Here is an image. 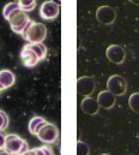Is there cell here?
<instances>
[{
    "instance_id": "cell-1",
    "label": "cell",
    "mask_w": 139,
    "mask_h": 155,
    "mask_svg": "<svg viewBox=\"0 0 139 155\" xmlns=\"http://www.w3.org/2000/svg\"><path fill=\"white\" fill-rule=\"evenodd\" d=\"M6 21H8L12 30L16 34H22V35H24L25 30L28 29V27L31 23V21L28 17V15L24 11H22L21 7L15 10L12 13H10L6 17Z\"/></svg>"
},
{
    "instance_id": "cell-2",
    "label": "cell",
    "mask_w": 139,
    "mask_h": 155,
    "mask_svg": "<svg viewBox=\"0 0 139 155\" xmlns=\"http://www.w3.org/2000/svg\"><path fill=\"white\" fill-rule=\"evenodd\" d=\"M4 149L13 155H19V154L25 153V152H28V150H29V146H28V143H27L23 138H21L18 135L10 134V135H6Z\"/></svg>"
},
{
    "instance_id": "cell-3",
    "label": "cell",
    "mask_w": 139,
    "mask_h": 155,
    "mask_svg": "<svg viewBox=\"0 0 139 155\" xmlns=\"http://www.w3.org/2000/svg\"><path fill=\"white\" fill-rule=\"evenodd\" d=\"M23 36L29 41V43H41L47 36V28L42 23L31 22Z\"/></svg>"
},
{
    "instance_id": "cell-4",
    "label": "cell",
    "mask_w": 139,
    "mask_h": 155,
    "mask_svg": "<svg viewBox=\"0 0 139 155\" xmlns=\"http://www.w3.org/2000/svg\"><path fill=\"white\" fill-rule=\"evenodd\" d=\"M38 137L40 141H42L43 143H47V144H53L58 141L59 138V130L58 127L54 125V124H50V123H47L44 124L41 130L37 132L36 135Z\"/></svg>"
},
{
    "instance_id": "cell-5",
    "label": "cell",
    "mask_w": 139,
    "mask_h": 155,
    "mask_svg": "<svg viewBox=\"0 0 139 155\" xmlns=\"http://www.w3.org/2000/svg\"><path fill=\"white\" fill-rule=\"evenodd\" d=\"M107 90L115 96H121L127 90V82L120 75H113L107 81Z\"/></svg>"
},
{
    "instance_id": "cell-6",
    "label": "cell",
    "mask_w": 139,
    "mask_h": 155,
    "mask_svg": "<svg viewBox=\"0 0 139 155\" xmlns=\"http://www.w3.org/2000/svg\"><path fill=\"white\" fill-rule=\"evenodd\" d=\"M95 81L90 76H83L77 79V91L79 95L89 97L95 91Z\"/></svg>"
},
{
    "instance_id": "cell-7",
    "label": "cell",
    "mask_w": 139,
    "mask_h": 155,
    "mask_svg": "<svg viewBox=\"0 0 139 155\" xmlns=\"http://www.w3.org/2000/svg\"><path fill=\"white\" fill-rule=\"evenodd\" d=\"M96 19L99 21V23L104 24V25H110L115 22L116 19V11L110 7V6H100L96 11Z\"/></svg>"
},
{
    "instance_id": "cell-8",
    "label": "cell",
    "mask_w": 139,
    "mask_h": 155,
    "mask_svg": "<svg viewBox=\"0 0 139 155\" xmlns=\"http://www.w3.org/2000/svg\"><path fill=\"white\" fill-rule=\"evenodd\" d=\"M105 57L112 64L120 65L126 59V52L121 46L112 45L105 49Z\"/></svg>"
},
{
    "instance_id": "cell-9",
    "label": "cell",
    "mask_w": 139,
    "mask_h": 155,
    "mask_svg": "<svg viewBox=\"0 0 139 155\" xmlns=\"http://www.w3.org/2000/svg\"><path fill=\"white\" fill-rule=\"evenodd\" d=\"M60 6L55 1H44L40 7V16L46 21H53L59 15Z\"/></svg>"
},
{
    "instance_id": "cell-10",
    "label": "cell",
    "mask_w": 139,
    "mask_h": 155,
    "mask_svg": "<svg viewBox=\"0 0 139 155\" xmlns=\"http://www.w3.org/2000/svg\"><path fill=\"white\" fill-rule=\"evenodd\" d=\"M97 102H99V106L100 108H104V110H110L115 106V102H116V97L115 95H113L110 91L108 90H103L97 96Z\"/></svg>"
},
{
    "instance_id": "cell-11",
    "label": "cell",
    "mask_w": 139,
    "mask_h": 155,
    "mask_svg": "<svg viewBox=\"0 0 139 155\" xmlns=\"http://www.w3.org/2000/svg\"><path fill=\"white\" fill-rule=\"evenodd\" d=\"M80 108L82 111L88 114V116H95L99 113V110H100V106H99V102L96 99H92V97H84L80 102Z\"/></svg>"
},
{
    "instance_id": "cell-12",
    "label": "cell",
    "mask_w": 139,
    "mask_h": 155,
    "mask_svg": "<svg viewBox=\"0 0 139 155\" xmlns=\"http://www.w3.org/2000/svg\"><path fill=\"white\" fill-rule=\"evenodd\" d=\"M21 59L23 61V64L27 68H34L35 65H37V63L40 61V59L37 58V55L29 48V46H24V48L22 49L21 53Z\"/></svg>"
},
{
    "instance_id": "cell-13",
    "label": "cell",
    "mask_w": 139,
    "mask_h": 155,
    "mask_svg": "<svg viewBox=\"0 0 139 155\" xmlns=\"http://www.w3.org/2000/svg\"><path fill=\"white\" fill-rule=\"evenodd\" d=\"M15 75L10 70H1L0 71V90L7 89L15 84Z\"/></svg>"
},
{
    "instance_id": "cell-14",
    "label": "cell",
    "mask_w": 139,
    "mask_h": 155,
    "mask_svg": "<svg viewBox=\"0 0 139 155\" xmlns=\"http://www.w3.org/2000/svg\"><path fill=\"white\" fill-rule=\"evenodd\" d=\"M48 121H46L43 118L41 117H34L30 121H29V131L33 134V135H37V132L41 130V127L47 124Z\"/></svg>"
},
{
    "instance_id": "cell-15",
    "label": "cell",
    "mask_w": 139,
    "mask_h": 155,
    "mask_svg": "<svg viewBox=\"0 0 139 155\" xmlns=\"http://www.w3.org/2000/svg\"><path fill=\"white\" fill-rule=\"evenodd\" d=\"M28 46H29V48L34 52L35 54L37 55V58L40 59V61L46 58V55H47V47L42 42L41 43H28Z\"/></svg>"
},
{
    "instance_id": "cell-16",
    "label": "cell",
    "mask_w": 139,
    "mask_h": 155,
    "mask_svg": "<svg viewBox=\"0 0 139 155\" xmlns=\"http://www.w3.org/2000/svg\"><path fill=\"white\" fill-rule=\"evenodd\" d=\"M128 106L130 108L139 114V93H133L128 99Z\"/></svg>"
},
{
    "instance_id": "cell-17",
    "label": "cell",
    "mask_w": 139,
    "mask_h": 155,
    "mask_svg": "<svg viewBox=\"0 0 139 155\" xmlns=\"http://www.w3.org/2000/svg\"><path fill=\"white\" fill-rule=\"evenodd\" d=\"M18 4H19L21 10L24 11L25 13L29 11H33L36 7V1L34 0H21V1H18Z\"/></svg>"
},
{
    "instance_id": "cell-18",
    "label": "cell",
    "mask_w": 139,
    "mask_h": 155,
    "mask_svg": "<svg viewBox=\"0 0 139 155\" xmlns=\"http://www.w3.org/2000/svg\"><path fill=\"white\" fill-rule=\"evenodd\" d=\"M17 8H19L18 1H13V2H10V4L5 5V7H4V10H2V16H4V18L6 19V17H7L10 13H12L15 10H17Z\"/></svg>"
},
{
    "instance_id": "cell-19",
    "label": "cell",
    "mask_w": 139,
    "mask_h": 155,
    "mask_svg": "<svg viewBox=\"0 0 139 155\" xmlns=\"http://www.w3.org/2000/svg\"><path fill=\"white\" fill-rule=\"evenodd\" d=\"M90 154V149L89 146L83 142V141H78L77 142V155H89Z\"/></svg>"
},
{
    "instance_id": "cell-20",
    "label": "cell",
    "mask_w": 139,
    "mask_h": 155,
    "mask_svg": "<svg viewBox=\"0 0 139 155\" xmlns=\"http://www.w3.org/2000/svg\"><path fill=\"white\" fill-rule=\"evenodd\" d=\"M34 152L36 153V155H54L53 149L48 146H42L40 148H35Z\"/></svg>"
},
{
    "instance_id": "cell-21",
    "label": "cell",
    "mask_w": 139,
    "mask_h": 155,
    "mask_svg": "<svg viewBox=\"0 0 139 155\" xmlns=\"http://www.w3.org/2000/svg\"><path fill=\"white\" fill-rule=\"evenodd\" d=\"M8 125V117L7 114L0 110V131H4Z\"/></svg>"
},
{
    "instance_id": "cell-22",
    "label": "cell",
    "mask_w": 139,
    "mask_h": 155,
    "mask_svg": "<svg viewBox=\"0 0 139 155\" xmlns=\"http://www.w3.org/2000/svg\"><path fill=\"white\" fill-rule=\"evenodd\" d=\"M5 140H6V135L4 134V131H0V148H4Z\"/></svg>"
},
{
    "instance_id": "cell-23",
    "label": "cell",
    "mask_w": 139,
    "mask_h": 155,
    "mask_svg": "<svg viewBox=\"0 0 139 155\" xmlns=\"http://www.w3.org/2000/svg\"><path fill=\"white\" fill-rule=\"evenodd\" d=\"M0 155H13V154L8 153V152H7V150H5L4 148H0Z\"/></svg>"
},
{
    "instance_id": "cell-24",
    "label": "cell",
    "mask_w": 139,
    "mask_h": 155,
    "mask_svg": "<svg viewBox=\"0 0 139 155\" xmlns=\"http://www.w3.org/2000/svg\"><path fill=\"white\" fill-rule=\"evenodd\" d=\"M19 155H36V153L34 152V149H31V150H28V152H25V153L19 154Z\"/></svg>"
},
{
    "instance_id": "cell-25",
    "label": "cell",
    "mask_w": 139,
    "mask_h": 155,
    "mask_svg": "<svg viewBox=\"0 0 139 155\" xmlns=\"http://www.w3.org/2000/svg\"><path fill=\"white\" fill-rule=\"evenodd\" d=\"M102 155H110V154H107V153H104V154H102Z\"/></svg>"
},
{
    "instance_id": "cell-26",
    "label": "cell",
    "mask_w": 139,
    "mask_h": 155,
    "mask_svg": "<svg viewBox=\"0 0 139 155\" xmlns=\"http://www.w3.org/2000/svg\"><path fill=\"white\" fill-rule=\"evenodd\" d=\"M0 91H1V90H0Z\"/></svg>"
}]
</instances>
